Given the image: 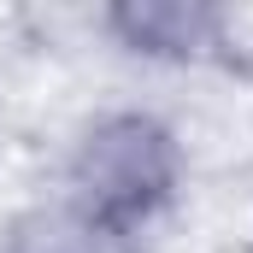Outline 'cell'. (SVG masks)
I'll return each mask as SVG.
<instances>
[{
	"mask_svg": "<svg viewBox=\"0 0 253 253\" xmlns=\"http://www.w3.org/2000/svg\"><path fill=\"white\" fill-rule=\"evenodd\" d=\"M0 253H141V242H124L100 224H88L83 212H71L65 200L47 206H24L0 224Z\"/></svg>",
	"mask_w": 253,
	"mask_h": 253,
	"instance_id": "3957f363",
	"label": "cell"
},
{
	"mask_svg": "<svg viewBox=\"0 0 253 253\" xmlns=\"http://www.w3.org/2000/svg\"><path fill=\"white\" fill-rule=\"evenodd\" d=\"M106 36L159 65H230L236 59V18L206 0H124L100 12Z\"/></svg>",
	"mask_w": 253,
	"mask_h": 253,
	"instance_id": "7a4b0ae2",
	"label": "cell"
},
{
	"mask_svg": "<svg viewBox=\"0 0 253 253\" xmlns=\"http://www.w3.org/2000/svg\"><path fill=\"white\" fill-rule=\"evenodd\" d=\"M183 194V141L177 129L153 112H106L77 135L71 165H65V206L83 212L88 224L141 242Z\"/></svg>",
	"mask_w": 253,
	"mask_h": 253,
	"instance_id": "6da1fadb",
	"label": "cell"
}]
</instances>
